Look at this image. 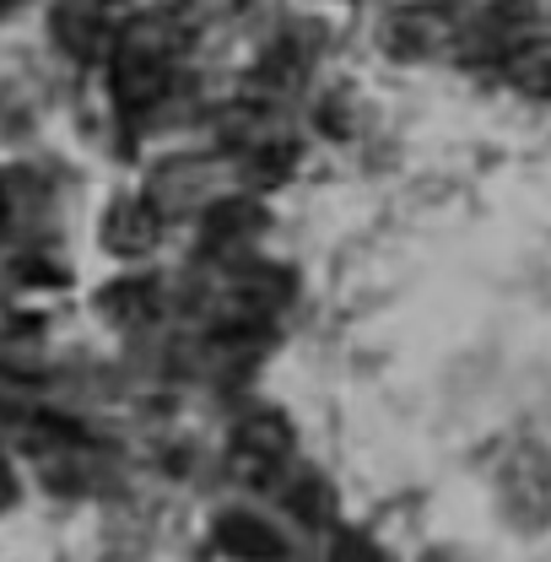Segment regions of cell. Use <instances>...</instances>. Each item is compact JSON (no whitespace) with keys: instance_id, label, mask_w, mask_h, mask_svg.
Segmentation results:
<instances>
[{"instance_id":"3","label":"cell","mask_w":551,"mask_h":562,"mask_svg":"<svg viewBox=\"0 0 551 562\" xmlns=\"http://www.w3.org/2000/svg\"><path fill=\"white\" fill-rule=\"evenodd\" d=\"M49 27H55L60 49L76 60H92V55L114 49V38H120L114 22H109V0H60Z\"/></svg>"},{"instance_id":"13","label":"cell","mask_w":551,"mask_h":562,"mask_svg":"<svg viewBox=\"0 0 551 562\" xmlns=\"http://www.w3.org/2000/svg\"><path fill=\"white\" fill-rule=\"evenodd\" d=\"M0 5H5V0H0Z\"/></svg>"},{"instance_id":"11","label":"cell","mask_w":551,"mask_h":562,"mask_svg":"<svg viewBox=\"0 0 551 562\" xmlns=\"http://www.w3.org/2000/svg\"><path fill=\"white\" fill-rule=\"evenodd\" d=\"M330 562H384L379 558V547L373 541H362V536H336V547H330Z\"/></svg>"},{"instance_id":"8","label":"cell","mask_w":551,"mask_h":562,"mask_svg":"<svg viewBox=\"0 0 551 562\" xmlns=\"http://www.w3.org/2000/svg\"><path fill=\"white\" fill-rule=\"evenodd\" d=\"M260 222H266V211L255 206V201H216L201 216V238H206L216 255H227V249H244L260 233Z\"/></svg>"},{"instance_id":"4","label":"cell","mask_w":551,"mask_h":562,"mask_svg":"<svg viewBox=\"0 0 551 562\" xmlns=\"http://www.w3.org/2000/svg\"><path fill=\"white\" fill-rule=\"evenodd\" d=\"M157 238H162V211L151 201H114L103 216V244L125 260H140Z\"/></svg>"},{"instance_id":"1","label":"cell","mask_w":551,"mask_h":562,"mask_svg":"<svg viewBox=\"0 0 551 562\" xmlns=\"http://www.w3.org/2000/svg\"><path fill=\"white\" fill-rule=\"evenodd\" d=\"M179 33L173 22H162V11H146L114 38V60H109V87L120 114H146L168 98L173 87V55H179Z\"/></svg>"},{"instance_id":"7","label":"cell","mask_w":551,"mask_h":562,"mask_svg":"<svg viewBox=\"0 0 551 562\" xmlns=\"http://www.w3.org/2000/svg\"><path fill=\"white\" fill-rule=\"evenodd\" d=\"M216 547L238 562H281V536L255 514H222L216 519Z\"/></svg>"},{"instance_id":"10","label":"cell","mask_w":551,"mask_h":562,"mask_svg":"<svg viewBox=\"0 0 551 562\" xmlns=\"http://www.w3.org/2000/svg\"><path fill=\"white\" fill-rule=\"evenodd\" d=\"M103 314L120 319V325H146L157 314V286L151 281H114L103 292Z\"/></svg>"},{"instance_id":"9","label":"cell","mask_w":551,"mask_h":562,"mask_svg":"<svg viewBox=\"0 0 551 562\" xmlns=\"http://www.w3.org/2000/svg\"><path fill=\"white\" fill-rule=\"evenodd\" d=\"M503 76L530 92V98H551V38H525L503 55Z\"/></svg>"},{"instance_id":"5","label":"cell","mask_w":551,"mask_h":562,"mask_svg":"<svg viewBox=\"0 0 551 562\" xmlns=\"http://www.w3.org/2000/svg\"><path fill=\"white\" fill-rule=\"evenodd\" d=\"M292 454V427L276 417V412H260V417H244L238 432H233V460L249 465V471H271Z\"/></svg>"},{"instance_id":"12","label":"cell","mask_w":551,"mask_h":562,"mask_svg":"<svg viewBox=\"0 0 551 562\" xmlns=\"http://www.w3.org/2000/svg\"><path fill=\"white\" fill-rule=\"evenodd\" d=\"M5 503H11V471L0 465V508H5Z\"/></svg>"},{"instance_id":"2","label":"cell","mask_w":551,"mask_h":562,"mask_svg":"<svg viewBox=\"0 0 551 562\" xmlns=\"http://www.w3.org/2000/svg\"><path fill=\"white\" fill-rule=\"evenodd\" d=\"M49 216V184L33 168L0 173V244H27Z\"/></svg>"},{"instance_id":"6","label":"cell","mask_w":551,"mask_h":562,"mask_svg":"<svg viewBox=\"0 0 551 562\" xmlns=\"http://www.w3.org/2000/svg\"><path fill=\"white\" fill-rule=\"evenodd\" d=\"M443 33H449V22H443L432 5H406V11H395V16L384 22V49H390L395 60H416V55L438 49Z\"/></svg>"}]
</instances>
